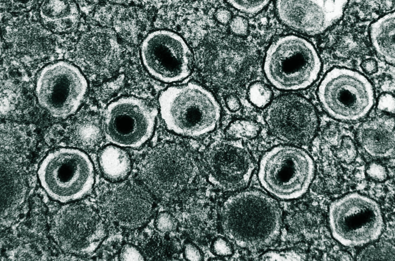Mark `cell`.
<instances>
[{"instance_id": "277c9868", "label": "cell", "mask_w": 395, "mask_h": 261, "mask_svg": "<svg viewBox=\"0 0 395 261\" xmlns=\"http://www.w3.org/2000/svg\"><path fill=\"white\" fill-rule=\"evenodd\" d=\"M38 175L47 194L63 203L87 195L95 179L94 167L87 154L71 148H61L49 153L40 163Z\"/></svg>"}, {"instance_id": "d6a6232c", "label": "cell", "mask_w": 395, "mask_h": 261, "mask_svg": "<svg viewBox=\"0 0 395 261\" xmlns=\"http://www.w3.org/2000/svg\"><path fill=\"white\" fill-rule=\"evenodd\" d=\"M367 173L371 178L378 181L384 180L387 176L385 168L382 165L376 163L370 165Z\"/></svg>"}, {"instance_id": "5bb4252c", "label": "cell", "mask_w": 395, "mask_h": 261, "mask_svg": "<svg viewBox=\"0 0 395 261\" xmlns=\"http://www.w3.org/2000/svg\"><path fill=\"white\" fill-rule=\"evenodd\" d=\"M204 164L211 182L225 190L243 188L248 182L254 166L251 155L241 143L223 140L207 150Z\"/></svg>"}, {"instance_id": "4dcf8cb0", "label": "cell", "mask_w": 395, "mask_h": 261, "mask_svg": "<svg viewBox=\"0 0 395 261\" xmlns=\"http://www.w3.org/2000/svg\"><path fill=\"white\" fill-rule=\"evenodd\" d=\"M230 27L232 32L236 35L244 36L247 33L248 22L241 16L232 18L230 21Z\"/></svg>"}, {"instance_id": "f546056e", "label": "cell", "mask_w": 395, "mask_h": 261, "mask_svg": "<svg viewBox=\"0 0 395 261\" xmlns=\"http://www.w3.org/2000/svg\"><path fill=\"white\" fill-rule=\"evenodd\" d=\"M119 259L121 260H143L144 258L139 250L131 244H125L122 248Z\"/></svg>"}, {"instance_id": "8992f818", "label": "cell", "mask_w": 395, "mask_h": 261, "mask_svg": "<svg viewBox=\"0 0 395 261\" xmlns=\"http://www.w3.org/2000/svg\"><path fill=\"white\" fill-rule=\"evenodd\" d=\"M333 237L346 246H359L376 240L383 228L378 203L359 193L347 194L333 201L328 213Z\"/></svg>"}, {"instance_id": "9a60e30c", "label": "cell", "mask_w": 395, "mask_h": 261, "mask_svg": "<svg viewBox=\"0 0 395 261\" xmlns=\"http://www.w3.org/2000/svg\"><path fill=\"white\" fill-rule=\"evenodd\" d=\"M103 208L114 222L125 228L142 227L149 220L153 209L150 191L136 181L116 185L105 196Z\"/></svg>"}, {"instance_id": "74e56055", "label": "cell", "mask_w": 395, "mask_h": 261, "mask_svg": "<svg viewBox=\"0 0 395 261\" xmlns=\"http://www.w3.org/2000/svg\"><path fill=\"white\" fill-rule=\"evenodd\" d=\"M226 104L228 108L233 112L238 111L240 108V103L239 99L233 95H230L227 97Z\"/></svg>"}, {"instance_id": "3957f363", "label": "cell", "mask_w": 395, "mask_h": 261, "mask_svg": "<svg viewBox=\"0 0 395 261\" xmlns=\"http://www.w3.org/2000/svg\"><path fill=\"white\" fill-rule=\"evenodd\" d=\"M321 66L319 57L310 42L288 35L278 38L269 47L264 68L275 87L294 90L311 85L317 79Z\"/></svg>"}, {"instance_id": "ac0fdd59", "label": "cell", "mask_w": 395, "mask_h": 261, "mask_svg": "<svg viewBox=\"0 0 395 261\" xmlns=\"http://www.w3.org/2000/svg\"><path fill=\"white\" fill-rule=\"evenodd\" d=\"M357 139L364 150L376 157H387L394 151V119L382 116L363 122Z\"/></svg>"}, {"instance_id": "ffe728a7", "label": "cell", "mask_w": 395, "mask_h": 261, "mask_svg": "<svg viewBox=\"0 0 395 261\" xmlns=\"http://www.w3.org/2000/svg\"><path fill=\"white\" fill-rule=\"evenodd\" d=\"M110 41L109 37L103 32L93 29L84 32L80 36L75 50L79 66L86 72L96 71L99 61L110 48Z\"/></svg>"}, {"instance_id": "7402d4cb", "label": "cell", "mask_w": 395, "mask_h": 261, "mask_svg": "<svg viewBox=\"0 0 395 261\" xmlns=\"http://www.w3.org/2000/svg\"><path fill=\"white\" fill-rule=\"evenodd\" d=\"M370 37L377 52L387 62L394 63V13H389L374 22Z\"/></svg>"}, {"instance_id": "e575fe53", "label": "cell", "mask_w": 395, "mask_h": 261, "mask_svg": "<svg viewBox=\"0 0 395 261\" xmlns=\"http://www.w3.org/2000/svg\"><path fill=\"white\" fill-rule=\"evenodd\" d=\"M15 11H26L31 8L37 0H5Z\"/></svg>"}, {"instance_id": "44dd1931", "label": "cell", "mask_w": 395, "mask_h": 261, "mask_svg": "<svg viewBox=\"0 0 395 261\" xmlns=\"http://www.w3.org/2000/svg\"><path fill=\"white\" fill-rule=\"evenodd\" d=\"M99 164L104 176L113 181L125 179L131 170V161L128 153L118 146L104 148L99 155Z\"/></svg>"}, {"instance_id": "1f68e13d", "label": "cell", "mask_w": 395, "mask_h": 261, "mask_svg": "<svg viewBox=\"0 0 395 261\" xmlns=\"http://www.w3.org/2000/svg\"><path fill=\"white\" fill-rule=\"evenodd\" d=\"M212 248L215 253L220 256H228L233 253L230 244L221 238H218L214 241Z\"/></svg>"}, {"instance_id": "30bf717a", "label": "cell", "mask_w": 395, "mask_h": 261, "mask_svg": "<svg viewBox=\"0 0 395 261\" xmlns=\"http://www.w3.org/2000/svg\"><path fill=\"white\" fill-rule=\"evenodd\" d=\"M50 230L61 249L76 255L92 253L105 235L98 214L91 207L82 203L62 207L52 218Z\"/></svg>"}, {"instance_id": "603a6c76", "label": "cell", "mask_w": 395, "mask_h": 261, "mask_svg": "<svg viewBox=\"0 0 395 261\" xmlns=\"http://www.w3.org/2000/svg\"><path fill=\"white\" fill-rule=\"evenodd\" d=\"M260 128L259 125L253 121L236 120L230 124L227 134L234 138H252L257 136Z\"/></svg>"}, {"instance_id": "836d02e7", "label": "cell", "mask_w": 395, "mask_h": 261, "mask_svg": "<svg viewBox=\"0 0 395 261\" xmlns=\"http://www.w3.org/2000/svg\"><path fill=\"white\" fill-rule=\"evenodd\" d=\"M184 255L188 260H200L202 259V254L199 249L194 244L188 243L184 248Z\"/></svg>"}, {"instance_id": "8d00e7d4", "label": "cell", "mask_w": 395, "mask_h": 261, "mask_svg": "<svg viewBox=\"0 0 395 261\" xmlns=\"http://www.w3.org/2000/svg\"><path fill=\"white\" fill-rule=\"evenodd\" d=\"M216 17L221 23H227L232 19V14L225 9H219L216 12Z\"/></svg>"}, {"instance_id": "d6986e66", "label": "cell", "mask_w": 395, "mask_h": 261, "mask_svg": "<svg viewBox=\"0 0 395 261\" xmlns=\"http://www.w3.org/2000/svg\"><path fill=\"white\" fill-rule=\"evenodd\" d=\"M39 11L41 23L52 33H70L80 20L79 9L74 0H42Z\"/></svg>"}, {"instance_id": "d590c367", "label": "cell", "mask_w": 395, "mask_h": 261, "mask_svg": "<svg viewBox=\"0 0 395 261\" xmlns=\"http://www.w3.org/2000/svg\"><path fill=\"white\" fill-rule=\"evenodd\" d=\"M361 67L363 70L368 74H373L378 70L377 62L373 59H366L361 64Z\"/></svg>"}, {"instance_id": "cb8c5ba5", "label": "cell", "mask_w": 395, "mask_h": 261, "mask_svg": "<svg viewBox=\"0 0 395 261\" xmlns=\"http://www.w3.org/2000/svg\"><path fill=\"white\" fill-rule=\"evenodd\" d=\"M87 116L75 121L71 128V138L77 144L86 146L92 143V126Z\"/></svg>"}, {"instance_id": "4fadbf2b", "label": "cell", "mask_w": 395, "mask_h": 261, "mask_svg": "<svg viewBox=\"0 0 395 261\" xmlns=\"http://www.w3.org/2000/svg\"><path fill=\"white\" fill-rule=\"evenodd\" d=\"M266 121L274 136L292 143L309 141L318 126L314 106L305 98L294 94L274 99L267 110Z\"/></svg>"}, {"instance_id": "4316f807", "label": "cell", "mask_w": 395, "mask_h": 261, "mask_svg": "<svg viewBox=\"0 0 395 261\" xmlns=\"http://www.w3.org/2000/svg\"><path fill=\"white\" fill-rule=\"evenodd\" d=\"M237 10L249 14L256 13L262 10L270 0H226Z\"/></svg>"}, {"instance_id": "f1b7e54d", "label": "cell", "mask_w": 395, "mask_h": 261, "mask_svg": "<svg viewBox=\"0 0 395 261\" xmlns=\"http://www.w3.org/2000/svg\"><path fill=\"white\" fill-rule=\"evenodd\" d=\"M263 260H302L303 256L294 251L277 252L271 251L265 253L261 257Z\"/></svg>"}, {"instance_id": "8fae6325", "label": "cell", "mask_w": 395, "mask_h": 261, "mask_svg": "<svg viewBox=\"0 0 395 261\" xmlns=\"http://www.w3.org/2000/svg\"><path fill=\"white\" fill-rule=\"evenodd\" d=\"M157 114L155 108L141 99L121 97L111 102L105 110L104 134L117 146L139 147L151 137Z\"/></svg>"}, {"instance_id": "484cf974", "label": "cell", "mask_w": 395, "mask_h": 261, "mask_svg": "<svg viewBox=\"0 0 395 261\" xmlns=\"http://www.w3.org/2000/svg\"><path fill=\"white\" fill-rule=\"evenodd\" d=\"M322 7L334 23L342 17L348 0H311Z\"/></svg>"}, {"instance_id": "83f0119b", "label": "cell", "mask_w": 395, "mask_h": 261, "mask_svg": "<svg viewBox=\"0 0 395 261\" xmlns=\"http://www.w3.org/2000/svg\"><path fill=\"white\" fill-rule=\"evenodd\" d=\"M155 224L156 228L162 232H170L175 230L178 226L176 218L167 212H161L157 216Z\"/></svg>"}, {"instance_id": "ba28073f", "label": "cell", "mask_w": 395, "mask_h": 261, "mask_svg": "<svg viewBox=\"0 0 395 261\" xmlns=\"http://www.w3.org/2000/svg\"><path fill=\"white\" fill-rule=\"evenodd\" d=\"M318 95L329 115L345 121L362 118L374 102L370 82L360 73L346 68H334L328 72L319 87Z\"/></svg>"}, {"instance_id": "7a4b0ae2", "label": "cell", "mask_w": 395, "mask_h": 261, "mask_svg": "<svg viewBox=\"0 0 395 261\" xmlns=\"http://www.w3.org/2000/svg\"><path fill=\"white\" fill-rule=\"evenodd\" d=\"M161 117L167 128L182 136L198 137L214 129L220 116L213 95L194 83L167 88L159 95Z\"/></svg>"}, {"instance_id": "52a82bcc", "label": "cell", "mask_w": 395, "mask_h": 261, "mask_svg": "<svg viewBox=\"0 0 395 261\" xmlns=\"http://www.w3.org/2000/svg\"><path fill=\"white\" fill-rule=\"evenodd\" d=\"M137 168L144 185L153 195L165 200L188 187L198 171L192 157L173 145L154 149L143 158Z\"/></svg>"}, {"instance_id": "6da1fadb", "label": "cell", "mask_w": 395, "mask_h": 261, "mask_svg": "<svg viewBox=\"0 0 395 261\" xmlns=\"http://www.w3.org/2000/svg\"><path fill=\"white\" fill-rule=\"evenodd\" d=\"M221 221L223 231L233 243L244 248L260 249L271 244L279 235L281 211L270 197L248 191L225 201Z\"/></svg>"}, {"instance_id": "e0dca14e", "label": "cell", "mask_w": 395, "mask_h": 261, "mask_svg": "<svg viewBox=\"0 0 395 261\" xmlns=\"http://www.w3.org/2000/svg\"><path fill=\"white\" fill-rule=\"evenodd\" d=\"M52 33L41 23L22 20L9 24L5 29L4 38L15 50L36 57L51 50Z\"/></svg>"}, {"instance_id": "5b68a950", "label": "cell", "mask_w": 395, "mask_h": 261, "mask_svg": "<svg viewBox=\"0 0 395 261\" xmlns=\"http://www.w3.org/2000/svg\"><path fill=\"white\" fill-rule=\"evenodd\" d=\"M314 173V163L307 152L294 146H279L263 156L259 177L262 185L273 195L293 199L307 191Z\"/></svg>"}, {"instance_id": "7c38bea8", "label": "cell", "mask_w": 395, "mask_h": 261, "mask_svg": "<svg viewBox=\"0 0 395 261\" xmlns=\"http://www.w3.org/2000/svg\"><path fill=\"white\" fill-rule=\"evenodd\" d=\"M143 64L149 73L166 83L180 81L188 76L192 66V55L184 40L167 30L149 34L140 48Z\"/></svg>"}, {"instance_id": "9c48e42d", "label": "cell", "mask_w": 395, "mask_h": 261, "mask_svg": "<svg viewBox=\"0 0 395 261\" xmlns=\"http://www.w3.org/2000/svg\"><path fill=\"white\" fill-rule=\"evenodd\" d=\"M87 88V80L78 68L59 61L41 71L36 94L40 105L52 116L65 118L77 110Z\"/></svg>"}, {"instance_id": "2e32d148", "label": "cell", "mask_w": 395, "mask_h": 261, "mask_svg": "<svg viewBox=\"0 0 395 261\" xmlns=\"http://www.w3.org/2000/svg\"><path fill=\"white\" fill-rule=\"evenodd\" d=\"M276 8L284 23L307 34L321 33L334 23L323 8L311 0H276Z\"/></svg>"}, {"instance_id": "d4e9b609", "label": "cell", "mask_w": 395, "mask_h": 261, "mask_svg": "<svg viewBox=\"0 0 395 261\" xmlns=\"http://www.w3.org/2000/svg\"><path fill=\"white\" fill-rule=\"evenodd\" d=\"M248 95L252 104L259 108H263L270 102L272 92L265 84L256 82L249 88Z\"/></svg>"}]
</instances>
